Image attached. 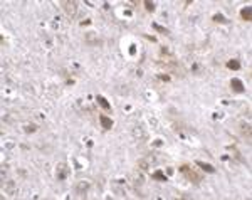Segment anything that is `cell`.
I'll return each instance as SVG.
<instances>
[{
	"mask_svg": "<svg viewBox=\"0 0 252 200\" xmlns=\"http://www.w3.org/2000/svg\"><path fill=\"white\" fill-rule=\"evenodd\" d=\"M230 86H232V89L237 91V93H242V91H244V83L240 79H232Z\"/></svg>",
	"mask_w": 252,
	"mask_h": 200,
	"instance_id": "3957f363",
	"label": "cell"
},
{
	"mask_svg": "<svg viewBox=\"0 0 252 200\" xmlns=\"http://www.w3.org/2000/svg\"><path fill=\"white\" fill-rule=\"evenodd\" d=\"M145 9H146L148 12H153V10H155V3L153 2H148V0H146V2H145Z\"/></svg>",
	"mask_w": 252,
	"mask_h": 200,
	"instance_id": "30bf717a",
	"label": "cell"
},
{
	"mask_svg": "<svg viewBox=\"0 0 252 200\" xmlns=\"http://www.w3.org/2000/svg\"><path fill=\"white\" fill-rule=\"evenodd\" d=\"M64 5H66V10L69 12V15L76 14V3L74 2H64Z\"/></svg>",
	"mask_w": 252,
	"mask_h": 200,
	"instance_id": "ba28073f",
	"label": "cell"
},
{
	"mask_svg": "<svg viewBox=\"0 0 252 200\" xmlns=\"http://www.w3.org/2000/svg\"><path fill=\"white\" fill-rule=\"evenodd\" d=\"M213 20H215V22H227V20H225V17H224V15H220V14L213 15Z\"/></svg>",
	"mask_w": 252,
	"mask_h": 200,
	"instance_id": "7c38bea8",
	"label": "cell"
},
{
	"mask_svg": "<svg viewBox=\"0 0 252 200\" xmlns=\"http://www.w3.org/2000/svg\"><path fill=\"white\" fill-rule=\"evenodd\" d=\"M227 67L232 69V71H237V69H240V62H239V61H235V59H232V61H229V62H227Z\"/></svg>",
	"mask_w": 252,
	"mask_h": 200,
	"instance_id": "52a82bcc",
	"label": "cell"
},
{
	"mask_svg": "<svg viewBox=\"0 0 252 200\" xmlns=\"http://www.w3.org/2000/svg\"><path fill=\"white\" fill-rule=\"evenodd\" d=\"M96 101L99 103V106H101V108H104V109H111V106H109L108 101H106V98H103V96H98Z\"/></svg>",
	"mask_w": 252,
	"mask_h": 200,
	"instance_id": "8992f818",
	"label": "cell"
},
{
	"mask_svg": "<svg viewBox=\"0 0 252 200\" xmlns=\"http://www.w3.org/2000/svg\"><path fill=\"white\" fill-rule=\"evenodd\" d=\"M240 17H242L244 20L250 22V7H244V9L240 10Z\"/></svg>",
	"mask_w": 252,
	"mask_h": 200,
	"instance_id": "5b68a950",
	"label": "cell"
},
{
	"mask_svg": "<svg viewBox=\"0 0 252 200\" xmlns=\"http://www.w3.org/2000/svg\"><path fill=\"white\" fill-rule=\"evenodd\" d=\"M151 177H153L155 180H162V182H166V175H163L160 170H158V172H155V173L151 175Z\"/></svg>",
	"mask_w": 252,
	"mask_h": 200,
	"instance_id": "9c48e42d",
	"label": "cell"
},
{
	"mask_svg": "<svg viewBox=\"0 0 252 200\" xmlns=\"http://www.w3.org/2000/svg\"><path fill=\"white\" fill-rule=\"evenodd\" d=\"M153 29H155V30H158V32H162V34H168V30L165 29V27H162V25L155 24V22H153Z\"/></svg>",
	"mask_w": 252,
	"mask_h": 200,
	"instance_id": "8fae6325",
	"label": "cell"
},
{
	"mask_svg": "<svg viewBox=\"0 0 252 200\" xmlns=\"http://www.w3.org/2000/svg\"><path fill=\"white\" fill-rule=\"evenodd\" d=\"M99 121H101V125H103V128H104V130H111L113 128V120H109L108 116H104V114L99 116Z\"/></svg>",
	"mask_w": 252,
	"mask_h": 200,
	"instance_id": "7a4b0ae2",
	"label": "cell"
},
{
	"mask_svg": "<svg viewBox=\"0 0 252 200\" xmlns=\"http://www.w3.org/2000/svg\"><path fill=\"white\" fill-rule=\"evenodd\" d=\"M197 165L202 168V170H205V172H208V173H213L215 172V168L212 167V165H208V163H205V161H197Z\"/></svg>",
	"mask_w": 252,
	"mask_h": 200,
	"instance_id": "277c9868",
	"label": "cell"
},
{
	"mask_svg": "<svg viewBox=\"0 0 252 200\" xmlns=\"http://www.w3.org/2000/svg\"><path fill=\"white\" fill-rule=\"evenodd\" d=\"M180 172H182V173H185V175L188 177L190 180H192V182H193V180H195V183H197V182H200V177H198V175L195 173V172H192V170H190V167H188V165H182V167H180Z\"/></svg>",
	"mask_w": 252,
	"mask_h": 200,
	"instance_id": "6da1fadb",
	"label": "cell"
}]
</instances>
